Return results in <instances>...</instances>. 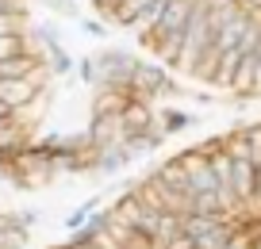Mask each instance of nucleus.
<instances>
[{
	"label": "nucleus",
	"mask_w": 261,
	"mask_h": 249,
	"mask_svg": "<svg viewBox=\"0 0 261 249\" xmlns=\"http://www.w3.org/2000/svg\"><path fill=\"white\" fill-rule=\"evenodd\" d=\"M212 46V19H207V4L196 0L192 12H188V23H185V35H180V50L173 58V69L177 73H192V65L200 62V54Z\"/></svg>",
	"instance_id": "nucleus-1"
},
{
	"label": "nucleus",
	"mask_w": 261,
	"mask_h": 249,
	"mask_svg": "<svg viewBox=\"0 0 261 249\" xmlns=\"http://www.w3.org/2000/svg\"><path fill=\"white\" fill-rule=\"evenodd\" d=\"M169 92H180L177 85L169 80V65L158 62H135V73H130V96H142L154 104V96H169Z\"/></svg>",
	"instance_id": "nucleus-2"
},
{
	"label": "nucleus",
	"mask_w": 261,
	"mask_h": 249,
	"mask_svg": "<svg viewBox=\"0 0 261 249\" xmlns=\"http://www.w3.org/2000/svg\"><path fill=\"white\" fill-rule=\"evenodd\" d=\"M92 62H96V69H100V85H112V89L130 92V73H135V62H139L135 54H127V50L112 46V50H100V54H92ZM100 85H96V89H100Z\"/></svg>",
	"instance_id": "nucleus-3"
},
{
	"label": "nucleus",
	"mask_w": 261,
	"mask_h": 249,
	"mask_svg": "<svg viewBox=\"0 0 261 249\" xmlns=\"http://www.w3.org/2000/svg\"><path fill=\"white\" fill-rule=\"evenodd\" d=\"M42 80H46V69L31 73V77H0V104L8 107V112L31 107L42 96Z\"/></svg>",
	"instance_id": "nucleus-4"
},
{
	"label": "nucleus",
	"mask_w": 261,
	"mask_h": 249,
	"mask_svg": "<svg viewBox=\"0 0 261 249\" xmlns=\"http://www.w3.org/2000/svg\"><path fill=\"white\" fill-rule=\"evenodd\" d=\"M154 123H158L154 104L142 100V96H130L127 104L119 107V130H123V138H127V134H142V130H150Z\"/></svg>",
	"instance_id": "nucleus-5"
},
{
	"label": "nucleus",
	"mask_w": 261,
	"mask_h": 249,
	"mask_svg": "<svg viewBox=\"0 0 261 249\" xmlns=\"http://www.w3.org/2000/svg\"><path fill=\"white\" fill-rule=\"evenodd\" d=\"M230 184H234V196L242 207L253 203V188H257V165L250 157H230Z\"/></svg>",
	"instance_id": "nucleus-6"
},
{
	"label": "nucleus",
	"mask_w": 261,
	"mask_h": 249,
	"mask_svg": "<svg viewBox=\"0 0 261 249\" xmlns=\"http://www.w3.org/2000/svg\"><path fill=\"white\" fill-rule=\"evenodd\" d=\"M89 150H100V146H112L123 142V130H119V115H92V127L85 134Z\"/></svg>",
	"instance_id": "nucleus-7"
},
{
	"label": "nucleus",
	"mask_w": 261,
	"mask_h": 249,
	"mask_svg": "<svg viewBox=\"0 0 261 249\" xmlns=\"http://www.w3.org/2000/svg\"><path fill=\"white\" fill-rule=\"evenodd\" d=\"M162 8H165V0H150L146 8H139L135 16H130L127 31H135V39H139V42H146V39H150V31H154V23L162 19Z\"/></svg>",
	"instance_id": "nucleus-8"
},
{
	"label": "nucleus",
	"mask_w": 261,
	"mask_h": 249,
	"mask_svg": "<svg viewBox=\"0 0 261 249\" xmlns=\"http://www.w3.org/2000/svg\"><path fill=\"white\" fill-rule=\"evenodd\" d=\"M130 100V92L123 89H112V85H100L96 89V100H92V115H119V107Z\"/></svg>",
	"instance_id": "nucleus-9"
},
{
	"label": "nucleus",
	"mask_w": 261,
	"mask_h": 249,
	"mask_svg": "<svg viewBox=\"0 0 261 249\" xmlns=\"http://www.w3.org/2000/svg\"><path fill=\"white\" fill-rule=\"evenodd\" d=\"M158 127L165 130V138H169V134H180L185 127H192V115H188V112H180V107H169V112H162V115H158Z\"/></svg>",
	"instance_id": "nucleus-10"
},
{
	"label": "nucleus",
	"mask_w": 261,
	"mask_h": 249,
	"mask_svg": "<svg viewBox=\"0 0 261 249\" xmlns=\"http://www.w3.org/2000/svg\"><path fill=\"white\" fill-rule=\"evenodd\" d=\"M23 31H27V12L23 8L0 12V35H23Z\"/></svg>",
	"instance_id": "nucleus-11"
},
{
	"label": "nucleus",
	"mask_w": 261,
	"mask_h": 249,
	"mask_svg": "<svg viewBox=\"0 0 261 249\" xmlns=\"http://www.w3.org/2000/svg\"><path fill=\"white\" fill-rule=\"evenodd\" d=\"M46 54H50V58H42V62H46V73H69V69H73V62H69V54H65L62 42L46 46Z\"/></svg>",
	"instance_id": "nucleus-12"
},
{
	"label": "nucleus",
	"mask_w": 261,
	"mask_h": 249,
	"mask_svg": "<svg viewBox=\"0 0 261 249\" xmlns=\"http://www.w3.org/2000/svg\"><path fill=\"white\" fill-rule=\"evenodd\" d=\"M23 245H27V226L12 223L0 230V249H23Z\"/></svg>",
	"instance_id": "nucleus-13"
},
{
	"label": "nucleus",
	"mask_w": 261,
	"mask_h": 249,
	"mask_svg": "<svg viewBox=\"0 0 261 249\" xmlns=\"http://www.w3.org/2000/svg\"><path fill=\"white\" fill-rule=\"evenodd\" d=\"M19 50H27V31L23 35H0V62L19 54Z\"/></svg>",
	"instance_id": "nucleus-14"
},
{
	"label": "nucleus",
	"mask_w": 261,
	"mask_h": 249,
	"mask_svg": "<svg viewBox=\"0 0 261 249\" xmlns=\"http://www.w3.org/2000/svg\"><path fill=\"white\" fill-rule=\"evenodd\" d=\"M242 138H246V153H250V161L261 165V127H242Z\"/></svg>",
	"instance_id": "nucleus-15"
},
{
	"label": "nucleus",
	"mask_w": 261,
	"mask_h": 249,
	"mask_svg": "<svg viewBox=\"0 0 261 249\" xmlns=\"http://www.w3.org/2000/svg\"><path fill=\"white\" fill-rule=\"evenodd\" d=\"M81 80H85V85H92V89L100 85V69H96L92 58H85V62H81Z\"/></svg>",
	"instance_id": "nucleus-16"
},
{
	"label": "nucleus",
	"mask_w": 261,
	"mask_h": 249,
	"mask_svg": "<svg viewBox=\"0 0 261 249\" xmlns=\"http://www.w3.org/2000/svg\"><path fill=\"white\" fill-rule=\"evenodd\" d=\"M81 27H85V31H89V35H92V39H104V35H108V27H104V23H100V19H85V23H81Z\"/></svg>",
	"instance_id": "nucleus-17"
},
{
	"label": "nucleus",
	"mask_w": 261,
	"mask_h": 249,
	"mask_svg": "<svg viewBox=\"0 0 261 249\" xmlns=\"http://www.w3.org/2000/svg\"><path fill=\"white\" fill-rule=\"evenodd\" d=\"M250 249H253V241H250Z\"/></svg>",
	"instance_id": "nucleus-18"
}]
</instances>
